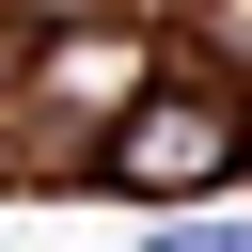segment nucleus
Wrapping results in <instances>:
<instances>
[{
  "label": "nucleus",
  "instance_id": "f257e3e1",
  "mask_svg": "<svg viewBox=\"0 0 252 252\" xmlns=\"http://www.w3.org/2000/svg\"><path fill=\"white\" fill-rule=\"evenodd\" d=\"M220 173H236V94H205V79L142 94L126 142L94 158V189H126V205H189V189H220Z\"/></svg>",
  "mask_w": 252,
  "mask_h": 252
},
{
  "label": "nucleus",
  "instance_id": "f03ea898",
  "mask_svg": "<svg viewBox=\"0 0 252 252\" xmlns=\"http://www.w3.org/2000/svg\"><path fill=\"white\" fill-rule=\"evenodd\" d=\"M158 252H252V220H158Z\"/></svg>",
  "mask_w": 252,
  "mask_h": 252
}]
</instances>
